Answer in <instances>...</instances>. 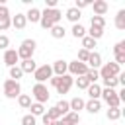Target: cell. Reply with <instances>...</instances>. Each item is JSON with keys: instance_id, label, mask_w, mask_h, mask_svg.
<instances>
[{"instance_id": "cell-1", "label": "cell", "mask_w": 125, "mask_h": 125, "mask_svg": "<svg viewBox=\"0 0 125 125\" xmlns=\"http://www.w3.org/2000/svg\"><path fill=\"white\" fill-rule=\"evenodd\" d=\"M61 20H62V12H61V10H57V8H53V10L45 8V10L41 12L39 25H41L43 29H51V27H53V25H57Z\"/></svg>"}, {"instance_id": "cell-2", "label": "cell", "mask_w": 125, "mask_h": 125, "mask_svg": "<svg viewBox=\"0 0 125 125\" xmlns=\"http://www.w3.org/2000/svg\"><path fill=\"white\" fill-rule=\"evenodd\" d=\"M35 47H37L35 39H23V41H21V45H20V49H16V53H18L20 61H27V59H33Z\"/></svg>"}, {"instance_id": "cell-3", "label": "cell", "mask_w": 125, "mask_h": 125, "mask_svg": "<svg viewBox=\"0 0 125 125\" xmlns=\"http://www.w3.org/2000/svg\"><path fill=\"white\" fill-rule=\"evenodd\" d=\"M2 90H4V96H6L8 100H16V98L21 94V86H20V82H16V80H12V78L4 80Z\"/></svg>"}, {"instance_id": "cell-4", "label": "cell", "mask_w": 125, "mask_h": 125, "mask_svg": "<svg viewBox=\"0 0 125 125\" xmlns=\"http://www.w3.org/2000/svg\"><path fill=\"white\" fill-rule=\"evenodd\" d=\"M31 98L37 102V104H45L49 98H51V94H49V88L45 86V84H33V88H31Z\"/></svg>"}, {"instance_id": "cell-5", "label": "cell", "mask_w": 125, "mask_h": 125, "mask_svg": "<svg viewBox=\"0 0 125 125\" xmlns=\"http://www.w3.org/2000/svg\"><path fill=\"white\" fill-rule=\"evenodd\" d=\"M98 72H100V78L104 80V78H113V76H117L121 70H119V64H115V62L111 61V62H104V64L98 68Z\"/></svg>"}, {"instance_id": "cell-6", "label": "cell", "mask_w": 125, "mask_h": 125, "mask_svg": "<svg viewBox=\"0 0 125 125\" xmlns=\"http://www.w3.org/2000/svg\"><path fill=\"white\" fill-rule=\"evenodd\" d=\"M51 76H53L51 64H41V66H37L35 72H33V78L37 80V84H45V80H49Z\"/></svg>"}, {"instance_id": "cell-7", "label": "cell", "mask_w": 125, "mask_h": 125, "mask_svg": "<svg viewBox=\"0 0 125 125\" xmlns=\"http://www.w3.org/2000/svg\"><path fill=\"white\" fill-rule=\"evenodd\" d=\"M86 72H88V66H86V62H80V61H70V62H68L66 74H70L72 78H74V76H84Z\"/></svg>"}, {"instance_id": "cell-8", "label": "cell", "mask_w": 125, "mask_h": 125, "mask_svg": "<svg viewBox=\"0 0 125 125\" xmlns=\"http://www.w3.org/2000/svg\"><path fill=\"white\" fill-rule=\"evenodd\" d=\"M72 84H74V78L70 74H64V76H59V84L55 86V90L59 94H68V90L72 88Z\"/></svg>"}, {"instance_id": "cell-9", "label": "cell", "mask_w": 125, "mask_h": 125, "mask_svg": "<svg viewBox=\"0 0 125 125\" xmlns=\"http://www.w3.org/2000/svg\"><path fill=\"white\" fill-rule=\"evenodd\" d=\"M4 62H6L8 68H12V66H16V64L20 62V57H18L16 49H6V51H4Z\"/></svg>"}, {"instance_id": "cell-10", "label": "cell", "mask_w": 125, "mask_h": 125, "mask_svg": "<svg viewBox=\"0 0 125 125\" xmlns=\"http://www.w3.org/2000/svg\"><path fill=\"white\" fill-rule=\"evenodd\" d=\"M51 68H53V76H64L66 74V68H68V62L62 61V59H59V61H55L51 64Z\"/></svg>"}, {"instance_id": "cell-11", "label": "cell", "mask_w": 125, "mask_h": 125, "mask_svg": "<svg viewBox=\"0 0 125 125\" xmlns=\"http://www.w3.org/2000/svg\"><path fill=\"white\" fill-rule=\"evenodd\" d=\"M92 8H94V16H105V12L109 10V6H107V2L105 0H94L92 4H90Z\"/></svg>"}, {"instance_id": "cell-12", "label": "cell", "mask_w": 125, "mask_h": 125, "mask_svg": "<svg viewBox=\"0 0 125 125\" xmlns=\"http://www.w3.org/2000/svg\"><path fill=\"white\" fill-rule=\"evenodd\" d=\"M102 64H104V62H102V55H100V53H96V51H92V53H90V57H88V61H86V66H88V68L98 70Z\"/></svg>"}, {"instance_id": "cell-13", "label": "cell", "mask_w": 125, "mask_h": 125, "mask_svg": "<svg viewBox=\"0 0 125 125\" xmlns=\"http://www.w3.org/2000/svg\"><path fill=\"white\" fill-rule=\"evenodd\" d=\"M80 16H82V14H80V10H76L74 6H70V8L64 12V18H66L72 25H74V23H80Z\"/></svg>"}, {"instance_id": "cell-14", "label": "cell", "mask_w": 125, "mask_h": 125, "mask_svg": "<svg viewBox=\"0 0 125 125\" xmlns=\"http://www.w3.org/2000/svg\"><path fill=\"white\" fill-rule=\"evenodd\" d=\"M18 66L21 68V72H23V74H33V72H35V68H37V62H35L33 59H27V61H21Z\"/></svg>"}, {"instance_id": "cell-15", "label": "cell", "mask_w": 125, "mask_h": 125, "mask_svg": "<svg viewBox=\"0 0 125 125\" xmlns=\"http://www.w3.org/2000/svg\"><path fill=\"white\" fill-rule=\"evenodd\" d=\"M84 109H86L88 113L96 115V113H100V109H102V102H100V100H88V102L84 104Z\"/></svg>"}, {"instance_id": "cell-16", "label": "cell", "mask_w": 125, "mask_h": 125, "mask_svg": "<svg viewBox=\"0 0 125 125\" xmlns=\"http://www.w3.org/2000/svg\"><path fill=\"white\" fill-rule=\"evenodd\" d=\"M25 20L31 21V23H39V20H41V10H37V8L31 6V8L25 12Z\"/></svg>"}, {"instance_id": "cell-17", "label": "cell", "mask_w": 125, "mask_h": 125, "mask_svg": "<svg viewBox=\"0 0 125 125\" xmlns=\"http://www.w3.org/2000/svg\"><path fill=\"white\" fill-rule=\"evenodd\" d=\"M25 25H27L25 14H16V16H12V27H16V29H23Z\"/></svg>"}, {"instance_id": "cell-18", "label": "cell", "mask_w": 125, "mask_h": 125, "mask_svg": "<svg viewBox=\"0 0 125 125\" xmlns=\"http://www.w3.org/2000/svg\"><path fill=\"white\" fill-rule=\"evenodd\" d=\"M86 92H88V96H90V100H100V96H102V86L96 82V84H90L88 88H86Z\"/></svg>"}, {"instance_id": "cell-19", "label": "cell", "mask_w": 125, "mask_h": 125, "mask_svg": "<svg viewBox=\"0 0 125 125\" xmlns=\"http://www.w3.org/2000/svg\"><path fill=\"white\" fill-rule=\"evenodd\" d=\"M66 125H80V113H74V111H68L66 115L61 117Z\"/></svg>"}, {"instance_id": "cell-20", "label": "cell", "mask_w": 125, "mask_h": 125, "mask_svg": "<svg viewBox=\"0 0 125 125\" xmlns=\"http://www.w3.org/2000/svg\"><path fill=\"white\" fill-rule=\"evenodd\" d=\"M49 33H51L53 39H62V37L66 35V29H64L61 23H57V25H53V27L49 29Z\"/></svg>"}, {"instance_id": "cell-21", "label": "cell", "mask_w": 125, "mask_h": 125, "mask_svg": "<svg viewBox=\"0 0 125 125\" xmlns=\"http://www.w3.org/2000/svg\"><path fill=\"white\" fill-rule=\"evenodd\" d=\"M84 104H86V102H84L82 98H78V96H76V98H72V100L68 102V105H70V111H74V113H78L80 109H84Z\"/></svg>"}, {"instance_id": "cell-22", "label": "cell", "mask_w": 125, "mask_h": 125, "mask_svg": "<svg viewBox=\"0 0 125 125\" xmlns=\"http://www.w3.org/2000/svg\"><path fill=\"white\" fill-rule=\"evenodd\" d=\"M121 115H123V109L121 107H107V111H105V117L109 121H117Z\"/></svg>"}, {"instance_id": "cell-23", "label": "cell", "mask_w": 125, "mask_h": 125, "mask_svg": "<svg viewBox=\"0 0 125 125\" xmlns=\"http://www.w3.org/2000/svg\"><path fill=\"white\" fill-rule=\"evenodd\" d=\"M70 33H72V37L82 39V37L86 35V27H84L82 23H74V25H72V29H70Z\"/></svg>"}, {"instance_id": "cell-24", "label": "cell", "mask_w": 125, "mask_h": 125, "mask_svg": "<svg viewBox=\"0 0 125 125\" xmlns=\"http://www.w3.org/2000/svg\"><path fill=\"white\" fill-rule=\"evenodd\" d=\"M80 41H82V49H86L88 53H92V51H94V47H96V43H98V41H94V39H92V37H88V35H84Z\"/></svg>"}, {"instance_id": "cell-25", "label": "cell", "mask_w": 125, "mask_h": 125, "mask_svg": "<svg viewBox=\"0 0 125 125\" xmlns=\"http://www.w3.org/2000/svg\"><path fill=\"white\" fill-rule=\"evenodd\" d=\"M29 109H31V115H33V117H39V115L45 113V105H43V104H37V102H31Z\"/></svg>"}, {"instance_id": "cell-26", "label": "cell", "mask_w": 125, "mask_h": 125, "mask_svg": "<svg viewBox=\"0 0 125 125\" xmlns=\"http://www.w3.org/2000/svg\"><path fill=\"white\" fill-rule=\"evenodd\" d=\"M18 104H20V107L29 109V105H31V96H29V94H20V96H18Z\"/></svg>"}, {"instance_id": "cell-27", "label": "cell", "mask_w": 125, "mask_h": 125, "mask_svg": "<svg viewBox=\"0 0 125 125\" xmlns=\"http://www.w3.org/2000/svg\"><path fill=\"white\" fill-rule=\"evenodd\" d=\"M115 27L117 29H125V10H119L117 12V16H115Z\"/></svg>"}, {"instance_id": "cell-28", "label": "cell", "mask_w": 125, "mask_h": 125, "mask_svg": "<svg viewBox=\"0 0 125 125\" xmlns=\"http://www.w3.org/2000/svg\"><path fill=\"white\" fill-rule=\"evenodd\" d=\"M90 25H92V27L104 29V27H105V20H104L102 16H92V18H90Z\"/></svg>"}, {"instance_id": "cell-29", "label": "cell", "mask_w": 125, "mask_h": 125, "mask_svg": "<svg viewBox=\"0 0 125 125\" xmlns=\"http://www.w3.org/2000/svg\"><path fill=\"white\" fill-rule=\"evenodd\" d=\"M84 76H86V80H88L90 84H96V82L100 80V72H98V70H94V68H88V72H86Z\"/></svg>"}, {"instance_id": "cell-30", "label": "cell", "mask_w": 125, "mask_h": 125, "mask_svg": "<svg viewBox=\"0 0 125 125\" xmlns=\"http://www.w3.org/2000/svg\"><path fill=\"white\" fill-rule=\"evenodd\" d=\"M45 115H47V117H49L51 121H59V119L62 117V115L59 113V109H57L55 105H53V107H49V109H45Z\"/></svg>"}, {"instance_id": "cell-31", "label": "cell", "mask_w": 125, "mask_h": 125, "mask_svg": "<svg viewBox=\"0 0 125 125\" xmlns=\"http://www.w3.org/2000/svg\"><path fill=\"white\" fill-rule=\"evenodd\" d=\"M57 109H59V113L61 115H66L68 111H70V105H68V102L66 100H61V102H57V105H55Z\"/></svg>"}, {"instance_id": "cell-32", "label": "cell", "mask_w": 125, "mask_h": 125, "mask_svg": "<svg viewBox=\"0 0 125 125\" xmlns=\"http://www.w3.org/2000/svg\"><path fill=\"white\" fill-rule=\"evenodd\" d=\"M21 76H23V72H21V68H20L18 64L10 68V78H12V80H16V82H20V78H21Z\"/></svg>"}, {"instance_id": "cell-33", "label": "cell", "mask_w": 125, "mask_h": 125, "mask_svg": "<svg viewBox=\"0 0 125 125\" xmlns=\"http://www.w3.org/2000/svg\"><path fill=\"white\" fill-rule=\"evenodd\" d=\"M104 82V88H111V90H115L119 84H117V76H113V78H104L102 80Z\"/></svg>"}, {"instance_id": "cell-34", "label": "cell", "mask_w": 125, "mask_h": 125, "mask_svg": "<svg viewBox=\"0 0 125 125\" xmlns=\"http://www.w3.org/2000/svg\"><path fill=\"white\" fill-rule=\"evenodd\" d=\"M74 84H76V88H78V90H86V88L90 86V82L86 80V76H78V78L74 80Z\"/></svg>"}, {"instance_id": "cell-35", "label": "cell", "mask_w": 125, "mask_h": 125, "mask_svg": "<svg viewBox=\"0 0 125 125\" xmlns=\"http://www.w3.org/2000/svg\"><path fill=\"white\" fill-rule=\"evenodd\" d=\"M10 27H12V16L0 18V31H6V29H10Z\"/></svg>"}, {"instance_id": "cell-36", "label": "cell", "mask_w": 125, "mask_h": 125, "mask_svg": "<svg viewBox=\"0 0 125 125\" xmlns=\"http://www.w3.org/2000/svg\"><path fill=\"white\" fill-rule=\"evenodd\" d=\"M21 125H37V117H33L31 113H27V115L21 117Z\"/></svg>"}, {"instance_id": "cell-37", "label": "cell", "mask_w": 125, "mask_h": 125, "mask_svg": "<svg viewBox=\"0 0 125 125\" xmlns=\"http://www.w3.org/2000/svg\"><path fill=\"white\" fill-rule=\"evenodd\" d=\"M113 55H125V41H117V43H115Z\"/></svg>"}, {"instance_id": "cell-38", "label": "cell", "mask_w": 125, "mask_h": 125, "mask_svg": "<svg viewBox=\"0 0 125 125\" xmlns=\"http://www.w3.org/2000/svg\"><path fill=\"white\" fill-rule=\"evenodd\" d=\"M90 4H92L90 0H76V4H74V8H76V10H84V8H88Z\"/></svg>"}, {"instance_id": "cell-39", "label": "cell", "mask_w": 125, "mask_h": 125, "mask_svg": "<svg viewBox=\"0 0 125 125\" xmlns=\"http://www.w3.org/2000/svg\"><path fill=\"white\" fill-rule=\"evenodd\" d=\"M88 57H90V53H88L86 49H80V51H78V59H76V61H80V62H86V61H88Z\"/></svg>"}, {"instance_id": "cell-40", "label": "cell", "mask_w": 125, "mask_h": 125, "mask_svg": "<svg viewBox=\"0 0 125 125\" xmlns=\"http://www.w3.org/2000/svg\"><path fill=\"white\" fill-rule=\"evenodd\" d=\"M8 45H10V39H8V35H0V49H8Z\"/></svg>"}, {"instance_id": "cell-41", "label": "cell", "mask_w": 125, "mask_h": 125, "mask_svg": "<svg viewBox=\"0 0 125 125\" xmlns=\"http://www.w3.org/2000/svg\"><path fill=\"white\" fill-rule=\"evenodd\" d=\"M8 16H10L8 6H6V4H0V18H8Z\"/></svg>"}, {"instance_id": "cell-42", "label": "cell", "mask_w": 125, "mask_h": 125, "mask_svg": "<svg viewBox=\"0 0 125 125\" xmlns=\"http://www.w3.org/2000/svg\"><path fill=\"white\" fill-rule=\"evenodd\" d=\"M117 84L119 86H125V72H119L117 74Z\"/></svg>"}, {"instance_id": "cell-43", "label": "cell", "mask_w": 125, "mask_h": 125, "mask_svg": "<svg viewBox=\"0 0 125 125\" xmlns=\"http://www.w3.org/2000/svg\"><path fill=\"white\" fill-rule=\"evenodd\" d=\"M45 4H47V8H49V10L57 8V0H45Z\"/></svg>"}, {"instance_id": "cell-44", "label": "cell", "mask_w": 125, "mask_h": 125, "mask_svg": "<svg viewBox=\"0 0 125 125\" xmlns=\"http://www.w3.org/2000/svg\"><path fill=\"white\" fill-rule=\"evenodd\" d=\"M41 119H43V125H51V123H53V121H51V119H49V117H47L45 113L41 115Z\"/></svg>"}, {"instance_id": "cell-45", "label": "cell", "mask_w": 125, "mask_h": 125, "mask_svg": "<svg viewBox=\"0 0 125 125\" xmlns=\"http://www.w3.org/2000/svg\"><path fill=\"white\" fill-rule=\"evenodd\" d=\"M51 125H61V121H53V123H51Z\"/></svg>"}]
</instances>
